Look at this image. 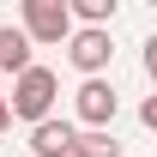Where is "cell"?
Listing matches in <instances>:
<instances>
[{"label":"cell","mask_w":157,"mask_h":157,"mask_svg":"<svg viewBox=\"0 0 157 157\" xmlns=\"http://www.w3.org/2000/svg\"><path fill=\"white\" fill-rule=\"evenodd\" d=\"M55 97H60V78H55V67H30V73H18L12 78V115L18 121H30V127H42V121H55Z\"/></svg>","instance_id":"6da1fadb"},{"label":"cell","mask_w":157,"mask_h":157,"mask_svg":"<svg viewBox=\"0 0 157 157\" xmlns=\"http://www.w3.org/2000/svg\"><path fill=\"white\" fill-rule=\"evenodd\" d=\"M18 30L30 42H73V6L67 0H24L18 6Z\"/></svg>","instance_id":"7a4b0ae2"},{"label":"cell","mask_w":157,"mask_h":157,"mask_svg":"<svg viewBox=\"0 0 157 157\" xmlns=\"http://www.w3.org/2000/svg\"><path fill=\"white\" fill-rule=\"evenodd\" d=\"M73 109H78V121H85V133H109L121 97H115V85H109V78H85V85L73 91Z\"/></svg>","instance_id":"3957f363"},{"label":"cell","mask_w":157,"mask_h":157,"mask_svg":"<svg viewBox=\"0 0 157 157\" xmlns=\"http://www.w3.org/2000/svg\"><path fill=\"white\" fill-rule=\"evenodd\" d=\"M67 60H73L85 78H103V67L115 60V42H109V30H85V24H78V30H73V42H67Z\"/></svg>","instance_id":"277c9868"},{"label":"cell","mask_w":157,"mask_h":157,"mask_svg":"<svg viewBox=\"0 0 157 157\" xmlns=\"http://www.w3.org/2000/svg\"><path fill=\"white\" fill-rule=\"evenodd\" d=\"M73 145H78L73 121H42V127H30V157H73Z\"/></svg>","instance_id":"5b68a950"},{"label":"cell","mask_w":157,"mask_h":157,"mask_svg":"<svg viewBox=\"0 0 157 157\" xmlns=\"http://www.w3.org/2000/svg\"><path fill=\"white\" fill-rule=\"evenodd\" d=\"M36 60H30V36H24L18 24H0V73H30Z\"/></svg>","instance_id":"8992f818"},{"label":"cell","mask_w":157,"mask_h":157,"mask_svg":"<svg viewBox=\"0 0 157 157\" xmlns=\"http://www.w3.org/2000/svg\"><path fill=\"white\" fill-rule=\"evenodd\" d=\"M73 157H121V145H115V133H78Z\"/></svg>","instance_id":"52a82bcc"},{"label":"cell","mask_w":157,"mask_h":157,"mask_svg":"<svg viewBox=\"0 0 157 157\" xmlns=\"http://www.w3.org/2000/svg\"><path fill=\"white\" fill-rule=\"evenodd\" d=\"M139 121H145V127H151V133H157V91H151V97H145V103H139Z\"/></svg>","instance_id":"ba28073f"},{"label":"cell","mask_w":157,"mask_h":157,"mask_svg":"<svg viewBox=\"0 0 157 157\" xmlns=\"http://www.w3.org/2000/svg\"><path fill=\"white\" fill-rule=\"evenodd\" d=\"M145 78L157 85V36H145Z\"/></svg>","instance_id":"9c48e42d"},{"label":"cell","mask_w":157,"mask_h":157,"mask_svg":"<svg viewBox=\"0 0 157 157\" xmlns=\"http://www.w3.org/2000/svg\"><path fill=\"white\" fill-rule=\"evenodd\" d=\"M6 127H12V103L0 97V133H6Z\"/></svg>","instance_id":"30bf717a"}]
</instances>
